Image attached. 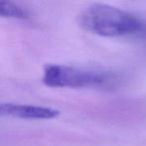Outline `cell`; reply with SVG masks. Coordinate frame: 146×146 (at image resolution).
I'll use <instances>...</instances> for the list:
<instances>
[{
    "mask_svg": "<svg viewBox=\"0 0 146 146\" xmlns=\"http://www.w3.org/2000/svg\"><path fill=\"white\" fill-rule=\"evenodd\" d=\"M84 30L105 37L146 38V22L136 15L106 4H92L78 16Z\"/></svg>",
    "mask_w": 146,
    "mask_h": 146,
    "instance_id": "1",
    "label": "cell"
},
{
    "mask_svg": "<svg viewBox=\"0 0 146 146\" xmlns=\"http://www.w3.org/2000/svg\"><path fill=\"white\" fill-rule=\"evenodd\" d=\"M42 81L49 87L57 88L108 87L117 82V77L114 73L99 69L48 64L44 67Z\"/></svg>",
    "mask_w": 146,
    "mask_h": 146,
    "instance_id": "2",
    "label": "cell"
},
{
    "mask_svg": "<svg viewBox=\"0 0 146 146\" xmlns=\"http://www.w3.org/2000/svg\"><path fill=\"white\" fill-rule=\"evenodd\" d=\"M0 114L21 119H52L57 117L60 111L46 106L5 102L0 105Z\"/></svg>",
    "mask_w": 146,
    "mask_h": 146,
    "instance_id": "3",
    "label": "cell"
},
{
    "mask_svg": "<svg viewBox=\"0 0 146 146\" xmlns=\"http://www.w3.org/2000/svg\"><path fill=\"white\" fill-rule=\"evenodd\" d=\"M0 15L3 17L21 19V20H25L30 17L29 12L22 6L4 0H0Z\"/></svg>",
    "mask_w": 146,
    "mask_h": 146,
    "instance_id": "4",
    "label": "cell"
}]
</instances>
